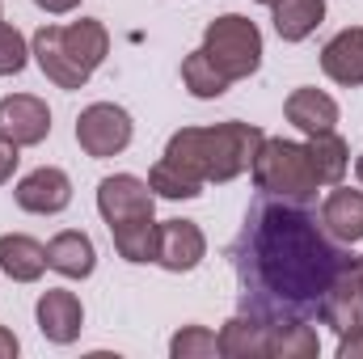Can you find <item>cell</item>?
<instances>
[{"mask_svg": "<svg viewBox=\"0 0 363 359\" xmlns=\"http://www.w3.org/2000/svg\"><path fill=\"white\" fill-rule=\"evenodd\" d=\"M237 263H241L245 292L254 287L262 304L304 309V304H321L325 287L334 283L347 258L330 245V237L317 228L308 211L287 203H262L245 220Z\"/></svg>", "mask_w": 363, "mask_h": 359, "instance_id": "obj_1", "label": "cell"}, {"mask_svg": "<svg viewBox=\"0 0 363 359\" xmlns=\"http://www.w3.org/2000/svg\"><path fill=\"white\" fill-rule=\"evenodd\" d=\"M262 131L254 123H216V127H182L169 136L165 157L182 165L186 174H194L199 182H233L237 174H245L262 148Z\"/></svg>", "mask_w": 363, "mask_h": 359, "instance_id": "obj_2", "label": "cell"}, {"mask_svg": "<svg viewBox=\"0 0 363 359\" xmlns=\"http://www.w3.org/2000/svg\"><path fill=\"white\" fill-rule=\"evenodd\" d=\"M110 51V34L101 21L93 17H81L72 26H43L34 34V60L43 68L47 81H55L60 89H85L93 72L101 68Z\"/></svg>", "mask_w": 363, "mask_h": 359, "instance_id": "obj_3", "label": "cell"}, {"mask_svg": "<svg viewBox=\"0 0 363 359\" xmlns=\"http://www.w3.org/2000/svg\"><path fill=\"white\" fill-rule=\"evenodd\" d=\"M203 51H207V60H211L228 81H245V77H254L258 64H262V30H258L250 17H241V13H224V17H216V21L207 26Z\"/></svg>", "mask_w": 363, "mask_h": 359, "instance_id": "obj_4", "label": "cell"}, {"mask_svg": "<svg viewBox=\"0 0 363 359\" xmlns=\"http://www.w3.org/2000/svg\"><path fill=\"white\" fill-rule=\"evenodd\" d=\"M250 170H254L258 190H267L274 199H308V194H317L308 148L296 144V140H262Z\"/></svg>", "mask_w": 363, "mask_h": 359, "instance_id": "obj_5", "label": "cell"}, {"mask_svg": "<svg viewBox=\"0 0 363 359\" xmlns=\"http://www.w3.org/2000/svg\"><path fill=\"white\" fill-rule=\"evenodd\" d=\"M77 144L89 153L93 161L118 157L131 144V114L123 106H114V101H93L77 118Z\"/></svg>", "mask_w": 363, "mask_h": 359, "instance_id": "obj_6", "label": "cell"}, {"mask_svg": "<svg viewBox=\"0 0 363 359\" xmlns=\"http://www.w3.org/2000/svg\"><path fill=\"white\" fill-rule=\"evenodd\" d=\"M152 203H157L152 186L140 182L135 174H114V178H101V186H97V211L110 228L152 220Z\"/></svg>", "mask_w": 363, "mask_h": 359, "instance_id": "obj_7", "label": "cell"}, {"mask_svg": "<svg viewBox=\"0 0 363 359\" xmlns=\"http://www.w3.org/2000/svg\"><path fill=\"white\" fill-rule=\"evenodd\" d=\"M0 136L13 140L17 148L43 144V140L51 136V110H47V101L34 97V93L0 97Z\"/></svg>", "mask_w": 363, "mask_h": 359, "instance_id": "obj_8", "label": "cell"}, {"mask_svg": "<svg viewBox=\"0 0 363 359\" xmlns=\"http://www.w3.org/2000/svg\"><path fill=\"white\" fill-rule=\"evenodd\" d=\"M321 317L325 326H334L338 334H355L363 330V283H359V270H355V258H347L334 283L325 287L321 296Z\"/></svg>", "mask_w": 363, "mask_h": 359, "instance_id": "obj_9", "label": "cell"}, {"mask_svg": "<svg viewBox=\"0 0 363 359\" xmlns=\"http://www.w3.org/2000/svg\"><path fill=\"white\" fill-rule=\"evenodd\" d=\"M207 237L194 220H161L157 224V263L174 275H186L203 263Z\"/></svg>", "mask_w": 363, "mask_h": 359, "instance_id": "obj_10", "label": "cell"}, {"mask_svg": "<svg viewBox=\"0 0 363 359\" xmlns=\"http://www.w3.org/2000/svg\"><path fill=\"white\" fill-rule=\"evenodd\" d=\"M13 199H17V207H21V211L55 216V211H64V207L72 203V182H68L64 170L43 165V170H34V174H26V178L17 182Z\"/></svg>", "mask_w": 363, "mask_h": 359, "instance_id": "obj_11", "label": "cell"}, {"mask_svg": "<svg viewBox=\"0 0 363 359\" xmlns=\"http://www.w3.org/2000/svg\"><path fill=\"white\" fill-rule=\"evenodd\" d=\"M34 313H38V330H43V338H51V343H60V347H68V343L81 338L85 309H81V300H77L72 292H64V287L43 292Z\"/></svg>", "mask_w": 363, "mask_h": 359, "instance_id": "obj_12", "label": "cell"}, {"mask_svg": "<svg viewBox=\"0 0 363 359\" xmlns=\"http://www.w3.org/2000/svg\"><path fill=\"white\" fill-rule=\"evenodd\" d=\"M321 72L347 89L363 85V26H351L342 34H334L321 51Z\"/></svg>", "mask_w": 363, "mask_h": 359, "instance_id": "obj_13", "label": "cell"}, {"mask_svg": "<svg viewBox=\"0 0 363 359\" xmlns=\"http://www.w3.org/2000/svg\"><path fill=\"white\" fill-rule=\"evenodd\" d=\"M47 267L60 270L64 279H89L97 267V250L81 228H64L47 241Z\"/></svg>", "mask_w": 363, "mask_h": 359, "instance_id": "obj_14", "label": "cell"}, {"mask_svg": "<svg viewBox=\"0 0 363 359\" xmlns=\"http://www.w3.org/2000/svg\"><path fill=\"white\" fill-rule=\"evenodd\" d=\"M321 224L334 241L342 245H355L363 241V190H351V186H338L330 190L325 207H321Z\"/></svg>", "mask_w": 363, "mask_h": 359, "instance_id": "obj_15", "label": "cell"}, {"mask_svg": "<svg viewBox=\"0 0 363 359\" xmlns=\"http://www.w3.org/2000/svg\"><path fill=\"white\" fill-rule=\"evenodd\" d=\"M283 114L291 127H300L304 136H317V131H334L338 123V101L321 89H296L283 101Z\"/></svg>", "mask_w": 363, "mask_h": 359, "instance_id": "obj_16", "label": "cell"}, {"mask_svg": "<svg viewBox=\"0 0 363 359\" xmlns=\"http://www.w3.org/2000/svg\"><path fill=\"white\" fill-rule=\"evenodd\" d=\"M308 165H313V178L317 186H338V182L347 178V170H351V148H347V140L338 136V131H317V136H308Z\"/></svg>", "mask_w": 363, "mask_h": 359, "instance_id": "obj_17", "label": "cell"}, {"mask_svg": "<svg viewBox=\"0 0 363 359\" xmlns=\"http://www.w3.org/2000/svg\"><path fill=\"white\" fill-rule=\"evenodd\" d=\"M0 270L17 283H34L47 270V245H38L26 233H4L0 237Z\"/></svg>", "mask_w": 363, "mask_h": 359, "instance_id": "obj_18", "label": "cell"}, {"mask_svg": "<svg viewBox=\"0 0 363 359\" xmlns=\"http://www.w3.org/2000/svg\"><path fill=\"white\" fill-rule=\"evenodd\" d=\"M271 13H274V34L283 43H304L325 17V0H274Z\"/></svg>", "mask_w": 363, "mask_h": 359, "instance_id": "obj_19", "label": "cell"}, {"mask_svg": "<svg viewBox=\"0 0 363 359\" xmlns=\"http://www.w3.org/2000/svg\"><path fill=\"white\" fill-rule=\"evenodd\" d=\"M220 355L228 359H258L267 355V321L258 313H241L220 330Z\"/></svg>", "mask_w": 363, "mask_h": 359, "instance_id": "obj_20", "label": "cell"}, {"mask_svg": "<svg viewBox=\"0 0 363 359\" xmlns=\"http://www.w3.org/2000/svg\"><path fill=\"white\" fill-rule=\"evenodd\" d=\"M317 330L304 321H267V355L271 359H317Z\"/></svg>", "mask_w": 363, "mask_h": 359, "instance_id": "obj_21", "label": "cell"}, {"mask_svg": "<svg viewBox=\"0 0 363 359\" xmlns=\"http://www.w3.org/2000/svg\"><path fill=\"white\" fill-rule=\"evenodd\" d=\"M110 237L127 263H157V216L135 220V224H118V228H110Z\"/></svg>", "mask_w": 363, "mask_h": 359, "instance_id": "obj_22", "label": "cell"}, {"mask_svg": "<svg viewBox=\"0 0 363 359\" xmlns=\"http://www.w3.org/2000/svg\"><path fill=\"white\" fill-rule=\"evenodd\" d=\"M182 85L194 93V97H220V93H228V77L207 60V51L199 47V51H190L186 60H182Z\"/></svg>", "mask_w": 363, "mask_h": 359, "instance_id": "obj_23", "label": "cell"}, {"mask_svg": "<svg viewBox=\"0 0 363 359\" xmlns=\"http://www.w3.org/2000/svg\"><path fill=\"white\" fill-rule=\"evenodd\" d=\"M148 186H152L157 194H165V199H199V194H203V182L194 178V174H186L182 165H174L169 157H161V161L152 165Z\"/></svg>", "mask_w": 363, "mask_h": 359, "instance_id": "obj_24", "label": "cell"}, {"mask_svg": "<svg viewBox=\"0 0 363 359\" xmlns=\"http://www.w3.org/2000/svg\"><path fill=\"white\" fill-rule=\"evenodd\" d=\"M169 355L174 359H211L220 355V338L207 330V326H182L169 343Z\"/></svg>", "mask_w": 363, "mask_h": 359, "instance_id": "obj_25", "label": "cell"}, {"mask_svg": "<svg viewBox=\"0 0 363 359\" xmlns=\"http://www.w3.org/2000/svg\"><path fill=\"white\" fill-rule=\"evenodd\" d=\"M26 60H30V47H26L21 30L0 21V77H17L26 68Z\"/></svg>", "mask_w": 363, "mask_h": 359, "instance_id": "obj_26", "label": "cell"}, {"mask_svg": "<svg viewBox=\"0 0 363 359\" xmlns=\"http://www.w3.org/2000/svg\"><path fill=\"white\" fill-rule=\"evenodd\" d=\"M17 161H21V157H17V144L0 136V186H4V182L13 178V170H17Z\"/></svg>", "mask_w": 363, "mask_h": 359, "instance_id": "obj_27", "label": "cell"}, {"mask_svg": "<svg viewBox=\"0 0 363 359\" xmlns=\"http://www.w3.org/2000/svg\"><path fill=\"white\" fill-rule=\"evenodd\" d=\"M338 359H363V330L342 334V343H338Z\"/></svg>", "mask_w": 363, "mask_h": 359, "instance_id": "obj_28", "label": "cell"}, {"mask_svg": "<svg viewBox=\"0 0 363 359\" xmlns=\"http://www.w3.org/2000/svg\"><path fill=\"white\" fill-rule=\"evenodd\" d=\"M17 355V334L9 326H0V359H13Z\"/></svg>", "mask_w": 363, "mask_h": 359, "instance_id": "obj_29", "label": "cell"}, {"mask_svg": "<svg viewBox=\"0 0 363 359\" xmlns=\"http://www.w3.org/2000/svg\"><path fill=\"white\" fill-rule=\"evenodd\" d=\"M38 9H47V13H72L81 0H34Z\"/></svg>", "mask_w": 363, "mask_h": 359, "instance_id": "obj_30", "label": "cell"}, {"mask_svg": "<svg viewBox=\"0 0 363 359\" xmlns=\"http://www.w3.org/2000/svg\"><path fill=\"white\" fill-rule=\"evenodd\" d=\"M355 174H359V186H363V157L355 161Z\"/></svg>", "mask_w": 363, "mask_h": 359, "instance_id": "obj_31", "label": "cell"}, {"mask_svg": "<svg viewBox=\"0 0 363 359\" xmlns=\"http://www.w3.org/2000/svg\"><path fill=\"white\" fill-rule=\"evenodd\" d=\"M355 270H359V283H363V258H355Z\"/></svg>", "mask_w": 363, "mask_h": 359, "instance_id": "obj_32", "label": "cell"}, {"mask_svg": "<svg viewBox=\"0 0 363 359\" xmlns=\"http://www.w3.org/2000/svg\"><path fill=\"white\" fill-rule=\"evenodd\" d=\"M258 4H274V0H258Z\"/></svg>", "mask_w": 363, "mask_h": 359, "instance_id": "obj_33", "label": "cell"}]
</instances>
